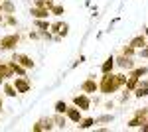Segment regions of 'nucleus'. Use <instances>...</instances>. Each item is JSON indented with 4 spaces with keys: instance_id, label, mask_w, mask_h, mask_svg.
Masks as SVG:
<instances>
[{
    "instance_id": "f704fd0d",
    "label": "nucleus",
    "mask_w": 148,
    "mask_h": 132,
    "mask_svg": "<svg viewBox=\"0 0 148 132\" xmlns=\"http://www.w3.org/2000/svg\"><path fill=\"white\" fill-rule=\"evenodd\" d=\"M0 14H2V4H0Z\"/></svg>"
},
{
    "instance_id": "f3484780",
    "label": "nucleus",
    "mask_w": 148,
    "mask_h": 132,
    "mask_svg": "<svg viewBox=\"0 0 148 132\" xmlns=\"http://www.w3.org/2000/svg\"><path fill=\"white\" fill-rule=\"evenodd\" d=\"M113 67H114V57H109V59L101 65V71L103 73H109V71H113Z\"/></svg>"
},
{
    "instance_id": "473e14b6",
    "label": "nucleus",
    "mask_w": 148,
    "mask_h": 132,
    "mask_svg": "<svg viewBox=\"0 0 148 132\" xmlns=\"http://www.w3.org/2000/svg\"><path fill=\"white\" fill-rule=\"evenodd\" d=\"M144 36H146V38H148V28H144Z\"/></svg>"
},
{
    "instance_id": "7ed1b4c3",
    "label": "nucleus",
    "mask_w": 148,
    "mask_h": 132,
    "mask_svg": "<svg viewBox=\"0 0 148 132\" xmlns=\"http://www.w3.org/2000/svg\"><path fill=\"white\" fill-rule=\"evenodd\" d=\"M148 118V109H142V110H136V114H134V118H130L126 126H130V128H138V126H142Z\"/></svg>"
},
{
    "instance_id": "0eeeda50",
    "label": "nucleus",
    "mask_w": 148,
    "mask_h": 132,
    "mask_svg": "<svg viewBox=\"0 0 148 132\" xmlns=\"http://www.w3.org/2000/svg\"><path fill=\"white\" fill-rule=\"evenodd\" d=\"M81 91L83 93H97L99 91V83L95 81V77H89L87 81L81 83Z\"/></svg>"
},
{
    "instance_id": "c9c22d12",
    "label": "nucleus",
    "mask_w": 148,
    "mask_h": 132,
    "mask_svg": "<svg viewBox=\"0 0 148 132\" xmlns=\"http://www.w3.org/2000/svg\"><path fill=\"white\" fill-rule=\"evenodd\" d=\"M0 22H2V14H0Z\"/></svg>"
},
{
    "instance_id": "9b49d317",
    "label": "nucleus",
    "mask_w": 148,
    "mask_h": 132,
    "mask_svg": "<svg viewBox=\"0 0 148 132\" xmlns=\"http://www.w3.org/2000/svg\"><path fill=\"white\" fill-rule=\"evenodd\" d=\"M8 77H14V71H12L10 63H0V83H4Z\"/></svg>"
},
{
    "instance_id": "39448f33",
    "label": "nucleus",
    "mask_w": 148,
    "mask_h": 132,
    "mask_svg": "<svg viewBox=\"0 0 148 132\" xmlns=\"http://www.w3.org/2000/svg\"><path fill=\"white\" fill-rule=\"evenodd\" d=\"M56 124H53V118H42V120H38L32 126V130L34 132H44V130H51Z\"/></svg>"
},
{
    "instance_id": "393cba45",
    "label": "nucleus",
    "mask_w": 148,
    "mask_h": 132,
    "mask_svg": "<svg viewBox=\"0 0 148 132\" xmlns=\"http://www.w3.org/2000/svg\"><path fill=\"white\" fill-rule=\"evenodd\" d=\"M65 110H67V103H63V101H57V103H56V112H61V114H63Z\"/></svg>"
},
{
    "instance_id": "7c9ffc66",
    "label": "nucleus",
    "mask_w": 148,
    "mask_h": 132,
    "mask_svg": "<svg viewBox=\"0 0 148 132\" xmlns=\"http://www.w3.org/2000/svg\"><path fill=\"white\" fill-rule=\"evenodd\" d=\"M140 55H142V57H148V47H146V45L140 47Z\"/></svg>"
},
{
    "instance_id": "20e7f679",
    "label": "nucleus",
    "mask_w": 148,
    "mask_h": 132,
    "mask_svg": "<svg viewBox=\"0 0 148 132\" xmlns=\"http://www.w3.org/2000/svg\"><path fill=\"white\" fill-rule=\"evenodd\" d=\"M12 85H14V89H16L18 93H28V91L32 89V83H30L26 77H22V75L14 79V83H12Z\"/></svg>"
},
{
    "instance_id": "6ab92c4d",
    "label": "nucleus",
    "mask_w": 148,
    "mask_h": 132,
    "mask_svg": "<svg viewBox=\"0 0 148 132\" xmlns=\"http://www.w3.org/2000/svg\"><path fill=\"white\" fill-rule=\"evenodd\" d=\"M148 73V69L146 67H136V69H134V67H132V69H130V75H132V77H142V75H146Z\"/></svg>"
},
{
    "instance_id": "b1692460",
    "label": "nucleus",
    "mask_w": 148,
    "mask_h": 132,
    "mask_svg": "<svg viewBox=\"0 0 148 132\" xmlns=\"http://www.w3.org/2000/svg\"><path fill=\"white\" fill-rule=\"evenodd\" d=\"M63 12H65V8H63L61 4H53V6L49 8V14H56V16H61Z\"/></svg>"
},
{
    "instance_id": "72a5a7b5",
    "label": "nucleus",
    "mask_w": 148,
    "mask_h": 132,
    "mask_svg": "<svg viewBox=\"0 0 148 132\" xmlns=\"http://www.w3.org/2000/svg\"><path fill=\"white\" fill-rule=\"evenodd\" d=\"M0 110H2V99H0Z\"/></svg>"
},
{
    "instance_id": "5701e85b",
    "label": "nucleus",
    "mask_w": 148,
    "mask_h": 132,
    "mask_svg": "<svg viewBox=\"0 0 148 132\" xmlns=\"http://www.w3.org/2000/svg\"><path fill=\"white\" fill-rule=\"evenodd\" d=\"M36 28H40V30H42V32H46V30H49V26H51V24L47 22V20H36Z\"/></svg>"
},
{
    "instance_id": "ddd939ff",
    "label": "nucleus",
    "mask_w": 148,
    "mask_h": 132,
    "mask_svg": "<svg viewBox=\"0 0 148 132\" xmlns=\"http://www.w3.org/2000/svg\"><path fill=\"white\" fill-rule=\"evenodd\" d=\"M146 36H134L132 40H130V45L134 47V49H140V47H144L146 45Z\"/></svg>"
},
{
    "instance_id": "aec40b11",
    "label": "nucleus",
    "mask_w": 148,
    "mask_h": 132,
    "mask_svg": "<svg viewBox=\"0 0 148 132\" xmlns=\"http://www.w3.org/2000/svg\"><path fill=\"white\" fill-rule=\"evenodd\" d=\"M77 124H79V128H91L95 124V118H81Z\"/></svg>"
},
{
    "instance_id": "2eb2a0df",
    "label": "nucleus",
    "mask_w": 148,
    "mask_h": 132,
    "mask_svg": "<svg viewBox=\"0 0 148 132\" xmlns=\"http://www.w3.org/2000/svg\"><path fill=\"white\" fill-rule=\"evenodd\" d=\"M134 95H136L138 99H142V97H148V85H140V83H138L136 89H134Z\"/></svg>"
},
{
    "instance_id": "f8f14e48",
    "label": "nucleus",
    "mask_w": 148,
    "mask_h": 132,
    "mask_svg": "<svg viewBox=\"0 0 148 132\" xmlns=\"http://www.w3.org/2000/svg\"><path fill=\"white\" fill-rule=\"evenodd\" d=\"M65 112H67V118H69V120H73V122H79L81 120V109H77L75 105H73V107H67Z\"/></svg>"
},
{
    "instance_id": "4be33fe9",
    "label": "nucleus",
    "mask_w": 148,
    "mask_h": 132,
    "mask_svg": "<svg viewBox=\"0 0 148 132\" xmlns=\"http://www.w3.org/2000/svg\"><path fill=\"white\" fill-rule=\"evenodd\" d=\"M4 93H6L8 97H16V93H18V91L14 89V85H12V83H4Z\"/></svg>"
},
{
    "instance_id": "1a4fd4ad",
    "label": "nucleus",
    "mask_w": 148,
    "mask_h": 132,
    "mask_svg": "<svg viewBox=\"0 0 148 132\" xmlns=\"http://www.w3.org/2000/svg\"><path fill=\"white\" fill-rule=\"evenodd\" d=\"M114 65H119L121 69H132V67H134V61H132V57H128V55H121V57L114 59Z\"/></svg>"
},
{
    "instance_id": "bb28decb",
    "label": "nucleus",
    "mask_w": 148,
    "mask_h": 132,
    "mask_svg": "<svg viewBox=\"0 0 148 132\" xmlns=\"http://www.w3.org/2000/svg\"><path fill=\"white\" fill-rule=\"evenodd\" d=\"M67 32H69V26L67 24H61V28H59V38H65V36H67Z\"/></svg>"
},
{
    "instance_id": "dca6fc26",
    "label": "nucleus",
    "mask_w": 148,
    "mask_h": 132,
    "mask_svg": "<svg viewBox=\"0 0 148 132\" xmlns=\"http://www.w3.org/2000/svg\"><path fill=\"white\" fill-rule=\"evenodd\" d=\"M138 81H140L138 77H132V75H130V77L126 79V83H125L126 91H134V89H136V85H138Z\"/></svg>"
},
{
    "instance_id": "c756f323",
    "label": "nucleus",
    "mask_w": 148,
    "mask_h": 132,
    "mask_svg": "<svg viewBox=\"0 0 148 132\" xmlns=\"http://www.w3.org/2000/svg\"><path fill=\"white\" fill-rule=\"evenodd\" d=\"M49 28H51V32H59V28H61V22H56V24H51V26H49Z\"/></svg>"
},
{
    "instance_id": "412c9836",
    "label": "nucleus",
    "mask_w": 148,
    "mask_h": 132,
    "mask_svg": "<svg viewBox=\"0 0 148 132\" xmlns=\"http://www.w3.org/2000/svg\"><path fill=\"white\" fill-rule=\"evenodd\" d=\"M14 4H12L10 0H6V2H2V12H6V14H14Z\"/></svg>"
},
{
    "instance_id": "9d476101",
    "label": "nucleus",
    "mask_w": 148,
    "mask_h": 132,
    "mask_svg": "<svg viewBox=\"0 0 148 132\" xmlns=\"http://www.w3.org/2000/svg\"><path fill=\"white\" fill-rule=\"evenodd\" d=\"M30 14L34 16V20H47V16H49V10H47V8H38V6H32Z\"/></svg>"
},
{
    "instance_id": "c85d7f7f",
    "label": "nucleus",
    "mask_w": 148,
    "mask_h": 132,
    "mask_svg": "<svg viewBox=\"0 0 148 132\" xmlns=\"http://www.w3.org/2000/svg\"><path fill=\"white\" fill-rule=\"evenodd\" d=\"M6 24H10V26H16V18H14V16H12V14H8V18H6Z\"/></svg>"
},
{
    "instance_id": "cd10ccee",
    "label": "nucleus",
    "mask_w": 148,
    "mask_h": 132,
    "mask_svg": "<svg viewBox=\"0 0 148 132\" xmlns=\"http://www.w3.org/2000/svg\"><path fill=\"white\" fill-rule=\"evenodd\" d=\"M113 120V114H103L99 118H95V122H111Z\"/></svg>"
},
{
    "instance_id": "e433bc0d",
    "label": "nucleus",
    "mask_w": 148,
    "mask_h": 132,
    "mask_svg": "<svg viewBox=\"0 0 148 132\" xmlns=\"http://www.w3.org/2000/svg\"><path fill=\"white\" fill-rule=\"evenodd\" d=\"M146 47H148V42H146Z\"/></svg>"
},
{
    "instance_id": "6e6552de",
    "label": "nucleus",
    "mask_w": 148,
    "mask_h": 132,
    "mask_svg": "<svg viewBox=\"0 0 148 132\" xmlns=\"http://www.w3.org/2000/svg\"><path fill=\"white\" fill-rule=\"evenodd\" d=\"M73 105H75L77 109H81V110H87L89 107H91V99H89L87 95H77V97L73 99Z\"/></svg>"
},
{
    "instance_id": "a878e982",
    "label": "nucleus",
    "mask_w": 148,
    "mask_h": 132,
    "mask_svg": "<svg viewBox=\"0 0 148 132\" xmlns=\"http://www.w3.org/2000/svg\"><path fill=\"white\" fill-rule=\"evenodd\" d=\"M134 51H136V49H134V47H132L130 44L123 47V55H128V57H132V55H134Z\"/></svg>"
},
{
    "instance_id": "4468645a",
    "label": "nucleus",
    "mask_w": 148,
    "mask_h": 132,
    "mask_svg": "<svg viewBox=\"0 0 148 132\" xmlns=\"http://www.w3.org/2000/svg\"><path fill=\"white\" fill-rule=\"evenodd\" d=\"M8 63H10V67H12V71H14V75H26V67H22L20 65V63H16V61H14V59H12V61H8Z\"/></svg>"
},
{
    "instance_id": "a211bd4d",
    "label": "nucleus",
    "mask_w": 148,
    "mask_h": 132,
    "mask_svg": "<svg viewBox=\"0 0 148 132\" xmlns=\"http://www.w3.org/2000/svg\"><path fill=\"white\" fill-rule=\"evenodd\" d=\"M53 124H56L57 128H65V116H61V112H56V116H53Z\"/></svg>"
},
{
    "instance_id": "2f4dec72",
    "label": "nucleus",
    "mask_w": 148,
    "mask_h": 132,
    "mask_svg": "<svg viewBox=\"0 0 148 132\" xmlns=\"http://www.w3.org/2000/svg\"><path fill=\"white\" fill-rule=\"evenodd\" d=\"M140 128H142V132H148V118H146V122H144V124H142Z\"/></svg>"
},
{
    "instance_id": "f03ea898",
    "label": "nucleus",
    "mask_w": 148,
    "mask_h": 132,
    "mask_svg": "<svg viewBox=\"0 0 148 132\" xmlns=\"http://www.w3.org/2000/svg\"><path fill=\"white\" fill-rule=\"evenodd\" d=\"M18 44H20V36L18 34H8V36H4L0 40V49L8 51V49H14Z\"/></svg>"
},
{
    "instance_id": "f257e3e1",
    "label": "nucleus",
    "mask_w": 148,
    "mask_h": 132,
    "mask_svg": "<svg viewBox=\"0 0 148 132\" xmlns=\"http://www.w3.org/2000/svg\"><path fill=\"white\" fill-rule=\"evenodd\" d=\"M126 79L128 77H125V75H113L111 71L109 73H103V79H101V83H99V91H101L103 95H111L119 87L125 85Z\"/></svg>"
},
{
    "instance_id": "423d86ee",
    "label": "nucleus",
    "mask_w": 148,
    "mask_h": 132,
    "mask_svg": "<svg viewBox=\"0 0 148 132\" xmlns=\"http://www.w3.org/2000/svg\"><path fill=\"white\" fill-rule=\"evenodd\" d=\"M12 59H14L16 63H20L22 67H26V69H32V67H34L32 57H28V55H24V53H14V55H12Z\"/></svg>"
}]
</instances>
